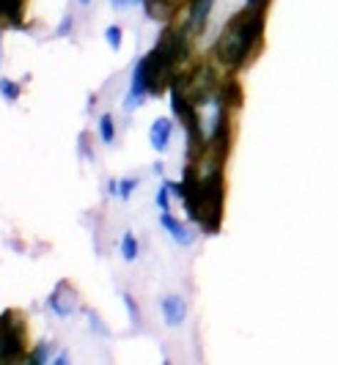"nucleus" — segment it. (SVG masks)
Returning a JSON list of instances; mask_svg holds the SVG:
<instances>
[{
	"mask_svg": "<svg viewBox=\"0 0 338 365\" xmlns=\"http://www.w3.org/2000/svg\"><path fill=\"white\" fill-rule=\"evenodd\" d=\"M44 308L56 319H72L77 311H83L80 308V292L69 280H58L53 286V292L47 294V299H44Z\"/></svg>",
	"mask_w": 338,
	"mask_h": 365,
	"instance_id": "4",
	"label": "nucleus"
},
{
	"mask_svg": "<svg viewBox=\"0 0 338 365\" xmlns=\"http://www.w3.org/2000/svg\"><path fill=\"white\" fill-rule=\"evenodd\" d=\"M83 316H86V322H88V329L94 332L96 338H111V327L105 324V319L94 311V308H83Z\"/></svg>",
	"mask_w": 338,
	"mask_h": 365,
	"instance_id": "14",
	"label": "nucleus"
},
{
	"mask_svg": "<svg viewBox=\"0 0 338 365\" xmlns=\"http://www.w3.org/2000/svg\"><path fill=\"white\" fill-rule=\"evenodd\" d=\"M154 206H157V212H170V206H173V192H170L165 176H163V182L154 192Z\"/></svg>",
	"mask_w": 338,
	"mask_h": 365,
	"instance_id": "16",
	"label": "nucleus"
},
{
	"mask_svg": "<svg viewBox=\"0 0 338 365\" xmlns=\"http://www.w3.org/2000/svg\"><path fill=\"white\" fill-rule=\"evenodd\" d=\"M105 44H108V50H113V53H121V47H124V28L118 22H111L105 28Z\"/></svg>",
	"mask_w": 338,
	"mask_h": 365,
	"instance_id": "15",
	"label": "nucleus"
},
{
	"mask_svg": "<svg viewBox=\"0 0 338 365\" xmlns=\"http://www.w3.org/2000/svg\"><path fill=\"white\" fill-rule=\"evenodd\" d=\"M0 66H3V34H0Z\"/></svg>",
	"mask_w": 338,
	"mask_h": 365,
	"instance_id": "27",
	"label": "nucleus"
},
{
	"mask_svg": "<svg viewBox=\"0 0 338 365\" xmlns=\"http://www.w3.org/2000/svg\"><path fill=\"white\" fill-rule=\"evenodd\" d=\"M170 3H173V6H182V3H185V0H170Z\"/></svg>",
	"mask_w": 338,
	"mask_h": 365,
	"instance_id": "28",
	"label": "nucleus"
},
{
	"mask_svg": "<svg viewBox=\"0 0 338 365\" xmlns=\"http://www.w3.org/2000/svg\"><path fill=\"white\" fill-rule=\"evenodd\" d=\"M173 132H176V118L173 115H157L149 124V146L154 154H168L173 143Z\"/></svg>",
	"mask_w": 338,
	"mask_h": 365,
	"instance_id": "7",
	"label": "nucleus"
},
{
	"mask_svg": "<svg viewBox=\"0 0 338 365\" xmlns=\"http://www.w3.org/2000/svg\"><path fill=\"white\" fill-rule=\"evenodd\" d=\"M28 357V327L19 311L0 313V365L25 363Z\"/></svg>",
	"mask_w": 338,
	"mask_h": 365,
	"instance_id": "2",
	"label": "nucleus"
},
{
	"mask_svg": "<svg viewBox=\"0 0 338 365\" xmlns=\"http://www.w3.org/2000/svg\"><path fill=\"white\" fill-rule=\"evenodd\" d=\"M270 0H245L242 9H250V11H267Z\"/></svg>",
	"mask_w": 338,
	"mask_h": 365,
	"instance_id": "21",
	"label": "nucleus"
},
{
	"mask_svg": "<svg viewBox=\"0 0 338 365\" xmlns=\"http://www.w3.org/2000/svg\"><path fill=\"white\" fill-rule=\"evenodd\" d=\"M53 36L56 38H72L75 36V14L72 11H66L61 22L56 25V31H53Z\"/></svg>",
	"mask_w": 338,
	"mask_h": 365,
	"instance_id": "19",
	"label": "nucleus"
},
{
	"mask_svg": "<svg viewBox=\"0 0 338 365\" xmlns=\"http://www.w3.org/2000/svg\"><path fill=\"white\" fill-rule=\"evenodd\" d=\"M121 302H124V308H127L130 324L135 329H140V324H143V316H140V305H138V299H135L130 292H121Z\"/></svg>",
	"mask_w": 338,
	"mask_h": 365,
	"instance_id": "17",
	"label": "nucleus"
},
{
	"mask_svg": "<svg viewBox=\"0 0 338 365\" xmlns=\"http://www.w3.org/2000/svg\"><path fill=\"white\" fill-rule=\"evenodd\" d=\"M77 6H83V9H88V6H91V3H94V0H75Z\"/></svg>",
	"mask_w": 338,
	"mask_h": 365,
	"instance_id": "26",
	"label": "nucleus"
},
{
	"mask_svg": "<svg viewBox=\"0 0 338 365\" xmlns=\"http://www.w3.org/2000/svg\"><path fill=\"white\" fill-rule=\"evenodd\" d=\"M53 357H56V341H36L34 346L28 349V357H25V363L28 365H47L53 363Z\"/></svg>",
	"mask_w": 338,
	"mask_h": 365,
	"instance_id": "11",
	"label": "nucleus"
},
{
	"mask_svg": "<svg viewBox=\"0 0 338 365\" xmlns=\"http://www.w3.org/2000/svg\"><path fill=\"white\" fill-rule=\"evenodd\" d=\"M151 96V86H149V66H146V55H140L135 63H132L130 72V86H127V93L121 99V110L124 113H135V110L143 108V102Z\"/></svg>",
	"mask_w": 338,
	"mask_h": 365,
	"instance_id": "3",
	"label": "nucleus"
},
{
	"mask_svg": "<svg viewBox=\"0 0 338 365\" xmlns=\"http://www.w3.org/2000/svg\"><path fill=\"white\" fill-rule=\"evenodd\" d=\"M22 80H11V77H0V99L6 105H17L22 99Z\"/></svg>",
	"mask_w": 338,
	"mask_h": 365,
	"instance_id": "13",
	"label": "nucleus"
},
{
	"mask_svg": "<svg viewBox=\"0 0 338 365\" xmlns=\"http://www.w3.org/2000/svg\"><path fill=\"white\" fill-rule=\"evenodd\" d=\"M96 138L102 146H113L116 138H118V124H116V115L113 113H99L96 118Z\"/></svg>",
	"mask_w": 338,
	"mask_h": 365,
	"instance_id": "10",
	"label": "nucleus"
},
{
	"mask_svg": "<svg viewBox=\"0 0 338 365\" xmlns=\"http://www.w3.org/2000/svg\"><path fill=\"white\" fill-rule=\"evenodd\" d=\"M160 228L168 234V239L176 245V247H193L195 242H198V231L193 228V225H188L185 220H179L176 215H173V209L170 212H160Z\"/></svg>",
	"mask_w": 338,
	"mask_h": 365,
	"instance_id": "5",
	"label": "nucleus"
},
{
	"mask_svg": "<svg viewBox=\"0 0 338 365\" xmlns=\"http://www.w3.org/2000/svg\"><path fill=\"white\" fill-rule=\"evenodd\" d=\"M264 36V11L240 9L234 17L220 28V34L212 44V58L217 66L228 72H237L247 66V61L256 55Z\"/></svg>",
	"mask_w": 338,
	"mask_h": 365,
	"instance_id": "1",
	"label": "nucleus"
},
{
	"mask_svg": "<svg viewBox=\"0 0 338 365\" xmlns=\"http://www.w3.org/2000/svg\"><path fill=\"white\" fill-rule=\"evenodd\" d=\"M151 170H154L157 176H165V163H160V160H157V163L151 165Z\"/></svg>",
	"mask_w": 338,
	"mask_h": 365,
	"instance_id": "25",
	"label": "nucleus"
},
{
	"mask_svg": "<svg viewBox=\"0 0 338 365\" xmlns=\"http://www.w3.org/2000/svg\"><path fill=\"white\" fill-rule=\"evenodd\" d=\"M77 143H80V146H77V151H80V157H83V160H88V163H94L96 154H94V148H91V138H88V132H83Z\"/></svg>",
	"mask_w": 338,
	"mask_h": 365,
	"instance_id": "20",
	"label": "nucleus"
},
{
	"mask_svg": "<svg viewBox=\"0 0 338 365\" xmlns=\"http://www.w3.org/2000/svg\"><path fill=\"white\" fill-rule=\"evenodd\" d=\"M108 195L118 198V179H108Z\"/></svg>",
	"mask_w": 338,
	"mask_h": 365,
	"instance_id": "24",
	"label": "nucleus"
},
{
	"mask_svg": "<svg viewBox=\"0 0 338 365\" xmlns=\"http://www.w3.org/2000/svg\"><path fill=\"white\" fill-rule=\"evenodd\" d=\"M138 187H140V176H124V179H118V198L116 201L127 203L138 192Z\"/></svg>",
	"mask_w": 338,
	"mask_h": 365,
	"instance_id": "18",
	"label": "nucleus"
},
{
	"mask_svg": "<svg viewBox=\"0 0 338 365\" xmlns=\"http://www.w3.org/2000/svg\"><path fill=\"white\" fill-rule=\"evenodd\" d=\"M25 17V0H0V28H25L22 25Z\"/></svg>",
	"mask_w": 338,
	"mask_h": 365,
	"instance_id": "9",
	"label": "nucleus"
},
{
	"mask_svg": "<svg viewBox=\"0 0 338 365\" xmlns=\"http://www.w3.org/2000/svg\"><path fill=\"white\" fill-rule=\"evenodd\" d=\"M215 6H217V0H190L188 3V14H185V28H188V34L193 38L204 36L209 28V19L215 14Z\"/></svg>",
	"mask_w": 338,
	"mask_h": 365,
	"instance_id": "6",
	"label": "nucleus"
},
{
	"mask_svg": "<svg viewBox=\"0 0 338 365\" xmlns=\"http://www.w3.org/2000/svg\"><path fill=\"white\" fill-rule=\"evenodd\" d=\"M160 313H163V324L168 329H179L185 322H188V299L182 294H163L160 297Z\"/></svg>",
	"mask_w": 338,
	"mask_h": 365,
	"instance_id": "8",
	"label": "nucleus"
},
{
	"mask_svg": "<svg viewBox=\"0 0 338 365\" xmlns=\"http://www.w3.org/2000/svg\"><path fill=\"white\" fill-rule=\"evenodd\" d=\"M116 11H127V9H132L135 6V0H108Z\"/></svg>",
	"mask_w": 338,
	"mask_h": 365,
	"instance_id": "22",
	"label": "nucleus"
},
{
	"mask_svg": "<svg viewBox=\"0 0 338 365\" xmlns=\"http://www.w3.org/2000/svg\"><path fill=\"white\" fill-rule=\"evenodd\" d=\"M118 256L124 264H135L140 258V242L135 237V231H124L118 239Z\"/></svg>",
	"mask_w": 338,
	"mask_h": 365,
	"instance_id": "12",
	"label": "nucleus"
},
{
	"mask_svg": "<svg viewBox=\"0 0 338 365\" xmlns=\"http://www.w3.org/2000/svg\"><path fill=\"white\" fill-rule=\"evenodd\" d=\"M69 363H72L69 351H56V357H53V365H69Z\"/></svg>",
	"mask_w": 338,
	"mask_h": 365,
	"instance_id": "23",
	"label": "nucleus"
}]
</instances>
